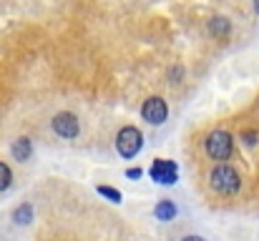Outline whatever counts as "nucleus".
<instances>
[{"mask_svg": "<svg viewBox=\"0 0 259 241\" xmlns=\"http://www.w3.org/2000/svg\"><path fill=\"white\" fill-rule=\"evenodd\" d=\"M209 188L219 196H237L242 191V176L234 166H227V163H217L211 171H209Z\"/></svg>", "mask_w": 259, "mask_h": 241, "instance_id": "obj_1", "label": "nucleus"}, {"mask_svg": "<svg viewBox=\"0 0 259 241\" xmlns=\"http://www.w3.org/2000/svg\"><path fill=\"white\" fill-rule=\"evenodd\" d=\"M204 151H206V156L211 161L232 159V154H234V138H232V133L224 131V128L211 131V133L204 138Z\"/></svg>", "mask_w": 259, "mask_h": 241, "instance_id": "obj_2", "label": "nucleus"}, {"mask_svg": "<svg viewBox=\"0 0 259 241\" xmlns=\"http://www.w3.org/2000/svg\"><path fill=\"white\" fill-rule=\"evenodd\" d=\"M141 149H144V133L136 126H123L116 136V151L123 159H134Z\"/></svg>", "mask_w": 259, "mask_h": 241, "instance_id": "obj_3", "label": "nucleus"}, {"mask_svg": "<svg viewBox=\"0 0 259 241\" xmlns=\"http://www.w3.org/2000/svg\"><path fill=\"white\" fill-rule=\"evenodd\" d=\"M166 116H169V106H166L164 98L151 95V98L144 101V106H141V118H144L146 123H151V126H161V123L166 121Z\"/></svg>", "mask_w": 259, "mask_h": 241, "instance_id": "obj_4", "label": "nucleus"}, {"mask_svg": "<svg viewBox=\"0 0 259 241\" xmlns=\"http://www.w3.org/2000/svg\"><path fill=\"white\" fill-rule=\"evenodd\" d=\"M51 126H53L56 136H61V138H76V136L81 133V123H78V118H76L73 113H68V111L56 113L53 121H51Z\"/></svg>", "mask_w": 259, "mask_h": 241, "instance_id": "obj_5", "label": "nucleus"}, {"mask_svg": "<svg viewBox=\"0 0 259 241\" xmlns=\"http://www.w3.org/2000/svg\"><path fill=\"white\" fill-rule=\"evenodd\" d=\"M149 173H151V178H154L156 183H161V186H171V183H176V178H179V168H176V163L169 159H156L151 163Z\"/></svg>", "mask_w": 259, "mask_h": 241, "instance_id": "obj_6", "label": "nucleus"}, {"mask_svg": "<svg viewBox=\"0 0 259 241\" xmlns=\"http://www.w3.org/2000/svg\"><path fill=\"white\" fill-rule=\"evenodd\" d=\"M206 28H209V35L217 38V40H224V38L232 35V23H229V18H224V15H214Z\"/></svg>", "mask_w": 259, "mask_h": 241, "instance_id": "obj_7", "label": "nucleus"}, {"mask_svg": "<svg viewBox=\"0 0 259 241\" xmlns=\"http://www.w3.org/2000/svg\"><path fill=\"white\" fill-rule=\"evenodd\" d=\"M10 154H13V159L20 161V163H25V161L30 159V154H33V143H30V138H18V141H13V146H10Z\"/></svg>", "mask_w": 259, "mask_h": 241, "instance_id": "obj_8", "label": "nucleus"}, {"mask_svg": "<svg viewBox=\"0 0 259 241\" xmlns=\"http://www.w3.org/2000/svg\"><path fill=\"white\" fill-rule=\"evenodd\" d=\"M154 216H156L159 221H171L174 216H176V206H174L171 199H161V201L156 204V209H154Z\"/></svg>", "mask_w": 259, "mask_h": 241, "instance_id": "obj_9", "label": "nucleus"}, {"mask_svg": "<svg viewBox=\"0 0 259 241\" xmlns=\"http://www.w3.org/2000/svg\"><path fill=\"white\" fill-rule=\"evenodd\" d=\"M13 221L20 224V226L30 224V221H33V206H30V204H20V206L13 211Z\"/></svg>", "mask_w": 259, "mask_h": 241, "instance_id": "obj_10", "label": "nucleus"}, {"mask_svg": "<svg viewBox=\"0 0 259 241\" xmlns=\"http://www.w3.org/2000/svg\"><path fill=\"white\" fill-rule=\"evenodd\" d=\"M10 183H13V171H10V166H8V163H3V161H0V191H8V188H10Z\"/></svg>", "mask_w": 259, "mask_h": 241, "instance_id": "obj_11", "label": "nucleus"}, {"mask_svg": "<svg viewBox=\"0 0 259 241\" xmlns=\"http://www.w3.org/2000/svg\"><path fill=\"white\" fill-rule=\"evenodd\" d=\"M96 191H98L101 196H106L108 201H113V204H118V201H121V191H116V188H111V186H98Z\"/></svg>", "mask_w": 259, "mask_h": 241, "instance_id": "obj_12", "label": "nucleus"}, {"mask_svg": "<svg viewBox=\"0 0 259 241\" xmlns=\"http://www.w3.org/2000/svg\"><path fill=\"white\" fill-rule=\"evenodd\" d=\"M257 141H259V136H257V133H254V131H249V133H244V143H247V146H254Z\"/></svg>", "mask_w": 259, "mask_h": 241, "instance_id": "obj_13", "label": "nucleus"}, {"mask_svg": "<svg viewBox=\"0 0 259 241\" xmlns=\"http://www.w3.org/2000/svg\"><path fill=\"white\" fill-rule=\"evenodd\" d=\"M141 173H144L141 168H128V171H126V176H128V178H141Z\"/></svg>", "mask_w": 259, "mask_h": 241, "instance_id": "obj_14", "label": "nucleus"}, {"mask_svg": "<svg viewBox=\"0 0 259 241\" xmlns=\"http://www.w3.org/2000/svg\"><path fill=\"white\" fill-rule=\"evenodd\" d=\"M181 241H206V239H201V236H184Z\"/></svg>", "mask_w": 259, "mask_h": 241, "instance_id": "obj_15", "label": "nucleus"}, {"mask_svg": "<svg viewBox=\"0 0 259 241\" xmlns=\"http://www.w3.org/2000/svg\"><path fill=\"white\" fill-rule=\"evenodd\" d=\"M254 10H257V15H259V0H254Z\"/></svg>", "mask_w": 259, "mask_h": 241, "instance_id": "obj_16", "label": "nucleus"}]
</instances>
